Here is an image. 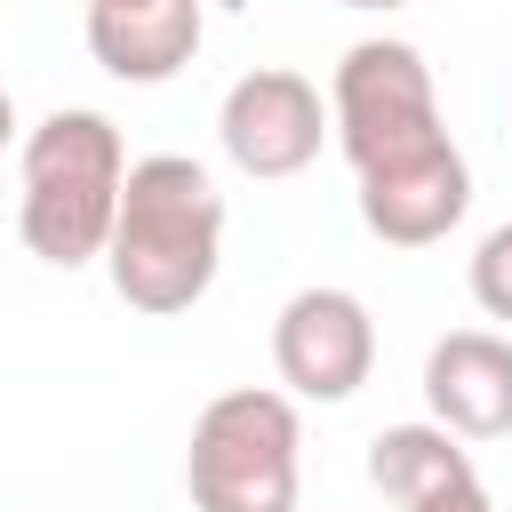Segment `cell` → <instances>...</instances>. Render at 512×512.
Listing matches in <instances>:
<instances>
[{"instance_id": "obj_3", "label": "cell", "mask_w": 512, "mask_h": 512, "mask_svg": "<svg viewBox=\"0 0 512 512\" xmlns=\"http://www.w3.org/2000/svg\"><path fill=\"white\" fill-rule=\"evenodd\" d=\"M296 448H304V424L288 392L272 384L216 392L192 416V448H184L192 512H296V480H304Z\"/></svg>"}, {"instance_id": "obj_12", "label": "cell", "mask_w": 512, "mask_h": 512, "mask_svg": "<svg viewBox=\"0 0 512 512\" xmlns=\"http://www.w3.org/2000/svg\"><path fill=\"white\" fill-rule=\"evenodd\" d=\"M416 512H488V488H480V480H456L448 496H432V504H416Z\"/></svg>"}, {"instance_id": "obj_6", "label": "cell", "mask_w": 512, "mask_h": 512, "mask_svg": "<svg viewBox=\"0 0 512 512\" xmlns=\"http://www.w3.org/2000/svg\"><path fill=\"white\" fill-rule=\"evenodd\" d=\"M272 368L288 400H352L376 368V320L352 288H296L272 320Z\"/></svg>"}, {"instance_id": "obj_5", "label": "cell", "mask_w": 512, "mask_h": 512, "mask_svg": "<svg viewBox=\"0 0 512 512\" xmlns=\"http://www.w3.org/2000/svg\"><path fill=\"white\" fill-rule=\"evenodd\" d=\"M216 144H224V160H232L240 176H256V184L304 176V168L320 160V144H328V104H320V88H312L304 72L256 64V72H240V80L224 88V104H216Z\"/></svg>"}, {"instance_id": "obj_8", "label": "cell", "mask_w": 512, "mask_h": 512, "mask_svg": "<svg viewBox=\"0 0 512 512\" xmlns=\"http://www.w3.org/2000/svg\"><path fill=\"white\" fill-rule=\"evenodd\" d=\"M424 408L456 440H504L512 432V336L448 328L424 352Z\"/></svg>"}, {"instance_id": "obj_15", "label": "cell", "mask_w": 512, "mask_h": 512, "mask_svg": "<svg viewBox=\"0 0 512 512\" xmlns=\"http://www.w3.org/2000/svg\"><path fill=\"white\" fill-rule=\"evenodd\" d=\"M88 8H120V0H88Z\"/></svg>"}, {"instance_id": "obj_1", "label": "cell", "mask_w": 512, "mask_h": 512, "mask_svg": "<svg viewBox=\"0 0 512 512\" xmlns=\"http://www.w3.org/2000/svg\"><path fill=\"white\" fill-rule=\"evenodd\" d=\"M224 264V192L192 152H144L120 176L104 272L128 312H192Z\"/></svg>"}, {"instance_id": "obj_9", "label": "cell", "mask_w": 512, "mask_h": 512, "mask_svg": "<svg viewBox=\"0 0 512 512\" xmlns=\"http://www.w3.org/2000/svg\"><path fill=\"white\" fill-rule=\"evenodd\" d=\"M208 40V8L200 0H120V8H88V56L128 80V88H160L176 80Z\"/></svg>"}, {"instance_id": "obj_10", "label": "cell", "mask_w": 512, "mask_h": 512, "mask_svg": "<svg viewBox=\"0 0 512 512\" xmlns=\"http://www.w3.org/2000/svg\"><path fill=\"white\" fill-rule=\"evenodd\" d=\"M368 480H376V496L416 512V504H432V496H448L456 480H480V472H472V448L456 432H440V424H384L368 440Z\"/></svg>"}, {"instance_id": "obj_7", "label": "cell", "mask_w": 512, "mask_h": 512, "mask_svg": "<svg viewBox=\"0 0 512 512\" xmlns=\"http://www.w3.org/2000/svg\"><path fill=\"white\" fill-rule=\"evenodd\" d=\"M464 208H472V168H464L456 144H432L416 160H392V168L360 176V224L384 248H432L464 224Z\"/></svg>"}, {"instance_id": "obj_13", "label": "cell", "mask_w": 512, "mask_h": 512, "mask_svg": "<svg viewBox=\"0 0 512 512\" xmlns=\"http://www.w3.org/2000/svg\"><path fill=\"white\" fill-rule=\"evenodd\" d=\"M8 144H16V96L0 88V152H8Z\"/></svg>"}, {"instance_id": "obj_11", "label": "cell", "mask_w": 512, "mask_h": 512, "mask_svg": "<svg viewBox=\"0 0 512 512\" xmlns=\"http://www.w3.org/2000/svg\"><path fill=\"white\" fill-rule=\"evenodd\" d=\"M472 304L488 320H512V224H496L480 248H472Z\"/></svg>"}, {"instance_id": "obj_4", "label": "cell", "mask_w": 512, "mask_h": 512, "mask_svg": "<svg viewBox=\"0 0 512 512\" xmlns=\"http://www.w3.org/2000/svg\"><path fill=\"white\" fill-rule=\"evenodd\" d=\"M328 136L344 144L352 176L448 144L432 64H424L408 40H352V48L336 56V80H328Z\"/></svg>"}, {"instance_id": "obj_2", "label": "cell", "mask_w": 512, "mask_h": 512, "mask_svg": "<svg viewBox=\"0 0 512 512\" xmlns=\"http://www.w3.org/2000/svg\"><path fill=\"white\" fill-rule=\"evenodd\" d=\"M120 176H128V144L104 112L64 104L24 136V192H16V232L40 264L80 272L104 256L112 240V208H120Z\"/></svg>"}, {"instance_id": "obj_14", "label": "cell", "mask_w": 512, "mask_h": 512, "mask_svg": "<svg viewBox=\"0 0 512 512\" xmlns=\"http://www.w3.org/2000/svg\"><path fill=\"white\" fill-rule=\"evenodd\" d=\"M344 8H408V0H344Z\"/></svg>"}]
</instances>
